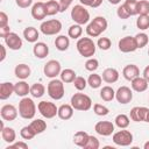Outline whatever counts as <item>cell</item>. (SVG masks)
<instances>
[{"instance_id":"cell-40","label":"cell","mask_w":149,"mask_h":149,"mask_svg":"<svg viewBox=\"0 0 149 149\" xmlns=\"http://www.w3.org/2000/svg\"><path fill=\"white\" fill-rule=\"evenodd\" d=\"M136 27L140 30L149 29V15H139L136 19Z\"/></svg>"},{"instance_id":"cell-23","label":"cell","mask_w":149,"mask_h":149,"mask_svg":"<svg viewBox=\"0 0 149 149\" xmlns=\"http://www.w3.org/2000/svg\"><path fill=\"white\" fill-rule=\"evenodd\" d=\"M73 111L74 108L71 106V104H64V105H61L58 107V113H57V116L61 119V120H70L72 116H73Z\"/></svg>"},{"instance_id":"cell-46","label":"cell","mask_w":149,"mask_h":149,"mask_svg":"<svg viewBox=\"0 0 149 149\" xmlns=\"http://www.w3.org/2000/svg\"><path fill=\"white\" fill-rule=\"evenodd\" d=\"M93 112L99 116H106L109 113V109L101 104H94L93 105Z\"/></svg>"},{"instance_id":"cell-50","label":"cell","mask_w":149,"mask_h":149,"mask_svg":"<svg viewBox=\"0 0 149 149\" xmlns=\"http://www.w3.org/2000/svg\"><path fill=\"white\" fill-rule=\"evenodd\" d=\"M9 26L8 24V15L5 12H0V28Z\"/></svg>"},{"instance_id":"cell-59","label":"cell","mask_w":149,"mask_h":149,"mask_svg":"<svg viewBox=\"0 0 149 149\" xmlns=\"http://www.w3.org/2000/svg\"><path fill=\"white\" fill-rule=\"evenodd\" d=\"M143 148H144V149H149V141H147V142L143 144Z\"/></svg>"},{"instance_id":"cell-57","label":"cell","mask_w":149,"mask_h":149,"mask_svg":"<svg viewBox=\"0 0 149 149\" xmlns=\"http://www.w3.org/2000/svg\"><path fill=\"white\" fill-rule=\"evenodd\" d=\"M102 3V0H93V3H92V8H97V7H99L100 5Z\"/></svg>"},{"instance_id":"cell-13","label":"cell","mask_w":149,"mask_h":149,"mask_svg":"<svg viewBox=\"0 0 149 149\" xmlns=\"http://www.w3.org/2000/svg\"><path fill=\"white\" fill-rule=\"evenodd\" d=\"M3 41H5V44L10 50H20L23 44L22 38L16 33H13V31H10L6 37H3Z\"/></svg>"},{"instance_id":"cell-37","label":"cell","mask_w":149,"mask_h":149,"mask_svg":"<svg viewBox=\"0 0 149 149\" xmlns=\"http://www.w3.org/2000/svg\"><path fill=\"white\" fill-rule=\"evenodd\" d=\"M102 83V77L98 73H93L88 76L87 78V85H90L91 88H99Z\"/></svg>"},{"instance_id":"cell-55","label":"cell","mask_w":149,"mask_h":149,"mask_svg":"<svg viewBox=\"0 0 149 149\" xmlns=\"http://www.w3.org/2000/svg\"><path fill=\"white\" fill-rule=\"evenodd\" d=\"M0 49H1V57H0V62H3L6 58V48L3 44H0Z\"/></svg>"},{"instance_id":"cell-26","label":"cell","mask_w":149,"mask_h":149,"mask_svg":"<svg viewBox=\"0 0 149 149\" xmlns=\"http://www.w3.org/2000/svg\"><path fill=\"white\" fill-rule=\"evenodd\" d=\"M40 33L35 27H27L23 30V37L29 43H36L38 40Z\"/></svg>"},{"instance_id":"cell-44","label":"cell","mask_w":149,"mask_h":149,"mask_svg":"<svg viewBox=\"0 0 149 149\" xmlns=\"http://www.w3.org/2000/svg\"><path fill=\"white\" fill-rule=\"evenodd\" d=\"M72 84L74 85L76 90H78V91H83V90H85L86 86H87V80H86L84 77H81V76H77Z\"/></svg>"},{"instance_id":"cell-21","label":"cell","mask_w":149,"mask_h":149,"mask_svg":"<svg viewBox=\"0 0 149 149\" xmlns=\"http://www.w3.org/2000/svg\"><path fill=\"white\" fill-rule=\"evenodd\" d=\"M14 93L17 95V97H27L29 93H30V86L27 81L24 80H19L17 83L14 84Z\"/></svg>"},{"instance_id":"cell-53","label":"cell","mask_w":149,"mask_h":149,"mask_svg":"<svg viewBox=\"0 0 149 149\" xmlns=\"http://www.w3.org/2000/svg\"><path fill=\"white\" fill-rule=\"evenodd\" d=\"M9 33H10V28H9V26H6V27L0 28V36H1L2 38H3V37H6Z\"/></svg>"},{"instance_id":"cell-5","label":"cell","mask_w":149,"mask_h":149,"mask_svg":"<svg viewBox=\"0 0 149 149\" xmlns=\"http://www.w3.org/2000/svg\"><path fill=\"white\" fill-rule=\"evenodd\" d=\"M71 106L76 109V111H81V112H85V111H88L91 107H92V100L88 95L84 94V93H74L72 97H71Z\"/></svg>"},{"instance_id":"cell-36","label":"cell","mask_w":149,"mask_h":149,"mask_svg":"<svg viewBox=\"0 0 149 149\" xmlns=\"http://www.w3.org/2000/svg\"><path fill=\"white\" fill-rule=\"evenodd\" d=\"M100 98L104 101H112L115 98V91L111 86H104L100 90Z\"/></svg>"},{"instance_id":"cell-7","label":"cell","mask_w":149,"mask_h":149,"mask_svg":"<svg viewBox=\"0 0 149 149\" xmlns=\"http://www.w3.org/2000/svg\"><path fill=\"white\" fill-rule=\"evenodd\" d=\"M40 30H41L42 34H44L47 36L57 35L62 30V22L57 19H51V20L43 21L40 26Z\"/></svg>"},{"instance_id":"cell-45","label":"cell","mask_w":149,"mask_h":149,"mask_svg":"<svg viewBox=\"0 0 149 149\" xmlns=\"http://www.w3.org/2000/svg\"><path fill=\"white\" fill-rule=\"evenodd\" d=\"M97 47L101 50H108L111 47H112V42L108 37H99L98 42H97Z\"/></svg>"},{"instance_id":"cell-43","label":"cell","mask_w":149,"mask_h":149,"mask_svg":"<svg viewBox=\"0 0 149 149\" xmlns=\"http://www.w3.org/2000/svg\"><path fill=\"white\" fill-rule=\"evenodd\" d=\"M84 66H85V69H86L87 71H90V72H94V71L99 68V61H98L97 58L90 57V58L85 62Z\"/></svg>"},{"instance_id":"cell-31","label":"cell","mask_w":149,"mask_h":149,"mask_svg":"<svg viewBox=\"0 0 149 149\" xmlns=\"http://www.w3.org/2000/svg\"><path fill=\"white\" fill-rule=\"evenodd\" d=\"M45 10H47V15L48 16H52L57 13L61 12V7H59V2L56 0H48L45 2Z\"/></svg>"},{"instance_id":"cell-11","label":"cell","mask_w":149,"mask_h":149,"mask_svg":"<svg viewBox=\"0 0 149 149\" xmlns=\"http://www.w3.org/2000/svg\"><path fill=\"white\" fill-rule=\"evenodd\" d=\"M118 48L123 54L134 52L137 49L135 37H133V36H125V37H122L119 41V43H118Z\"/></svg>"},{"instance_id":"cell-47","label":"cell","mask_w":149,"mask_h":149,"mask_svg":"<svg viewBox=\"0 0 149 149\" xmlns=\"http://www.w3.org/2000/svg\"><path fill=\"white\" fill-rule=\"evenodd\" d=\"M99 147H100L99 140H98L95 136H93V135H90V137H88V141H87V143L85 144L84 149H98Z\"/></svg>"},{"instance_id":"cell-61","label":"cell","mask_w":149,"mask_h":149,"mask_svg":"<svg viewBox=\"0 0 149 149\" xmlns=\"http://www.w3.org/2000/svg\"><path fill=\"white\" fill-rule=\"evenodd\" d=\"M148 56H149V49H148Z\"/></svg>"},{"instance_id":"cell-25","label":"cell","mask_w":149,"mask_h":149,"mask_svg":"<svg viewBox=\"0 0 149 149\" xmlns=\"http://www.w3.org/2000/svg\"><path fill=\"white\" fill-rule=\"evenodd\" d=\"M14 93V84L10 81H3L0 85V99L6 100Z\"/></svg>"},{"instance_id":"cell-28","label":"cell","mask_w":149,"mask_h":149,"mask_svg":"<svg viewBox=\"0 0 149 149\" xmlns=\"http://www.w3.org/2000/svg\"><path fill=\"white\" fill-rule=\"evenodd\" d=\"M1 137L6 143H13L16 140V133L12 127H3L1 128Z\"/></svg>"},{"instance_id":"cell-52","label":"cell","mask_w":149,"mask_h":149,"mask_svg":"<svg viewBox=\"0 0 149 149\" xmlns=\"http://www.w3.org/2000/svg\"><path fill=\"white\" fill-rule=\"evenodd\" d=\"M73 0H59V7H61V12H65L72 3Z\"/></svg>"},{"instance_id":"cell-42","label":"cell","mask_w":149,"mask_h":149,"mask_svg":"<svg viewBox=\"0 0 149 149\" xmlns=\"http://www.w3.org/2000/svg\"><path fill=\"white\" fill-rule=\"evenodd\" d=\"M20 135H21V137H22L23 140H31V139H34V137L36 136V134L34 133V130L30 128L29 125H28V126H24V127L21 128V130H20Z\"/></svg>"},{"instance_id":"cell-1","label":"cell","mask_w":149,"mask_h":149,"mask_svg":"<svg viewBox=\"0 0 149 149\" xmlns=\"http://www.w3.org/2000/svg\"><path fill=\"white\" fill-rule=\"evenodd\" d=\"M108 22L104 16H95L92 21L87 23L86 34L90 37H98L107 29Z\"/></svg>"},{"instance_id":"cell-60","label":"cell","mask_w":149,"mask_h":149,"mask_svg":"<svg viewBox=\"0 0 149 149\" xmlns=\"http://www.w3.org/2000/svg\"><path fill=\"white\" fill-rule=\"evenodd\" d=\"M144 122H148L149 123V109H148V112H147V115H146V121Z\"/></svg>"},{"instance_id":"cell-24","label":"cell","mask_w":149,"mask_h":149,"mask_svg":"<svg viewBox=\"0 0 149 149\" xmlns=\"http://www.w3.org/2000/svg\"><path fill=\"white\" fill-rule=\"evenodd\" d=\"M14 73H15V76H16L19 79L24 80V79H27V78L30 76L31 70H30L29 65H27V64H24V63H21V64H17V65L15 66Z\"/></svg>"},{"instance_id":"cell-22","label":"cell","mask_w":149,"mask_h":149,"mask_svg":"<svg viewBox=\"0 0 149 149\" xmlns=\"http://www.w3.org/2000/svg\"><path fill=\"white\" fill-rule=\"evenodd\" d=\"M148 84H149V83H148L143 77H140V76L130 80L132 90L135 91V92H139V93L144 92V91L148 88Z\"/></svg>"},{"instance_id":"cell-41","label":"cell","mask_w":149,"mask_h":149,"mask_svg":"<svg viewBox=\"0 0 149 149\" xmlns=\"http://www.w3.org/2000/svg\"><path fill=\"white\" fill-rule=\"evenodd\" d=\"M137 15H149V1L140 0L137 2Z\"/></svg>"},{"instance_id":"cell-39","label":"cell","mask_w":149,"mask_h":149,"mask_svg":"<svg viewBox=\"0 0 149 149\" xmlns=\"http://www.w3.org/2000/svg\"><path fill=\"white\" fill-rule=\"evenodd\" d=\"M137 2H139V0H126L123 2L125 7L128 10V13L130 14V16L137 15Z\"/></svg>"},{"instance_id":"cell-4","label":"cell","mask_w":149,"mask_h":149,"mask_svg":"<svg viewBox=\"0 0 149 149\" xmlns=\"http://www.w3.org/2000/svg\"><path fill=\"white\" fill-rule=\"evenodd\" d=\"M47 92H48V95L51 99H54V100H61L64 97V93H65L64 83L62 81V79H57V78L51 79L48 83Z\"/></svg>"},{"instance_id":"cell-16","label":"cell","mask_w":149,"mask_h":149,"mask_svg":"<svg viewBox=\"0 0 149 149\" xmlns=\"http://www.w3.org/2000/svg\"><path fill=\"white\" fill-rule=\"evenodd\" d=\"M31 16L33 19L37 20V21H42L43 19H45L48 15H47V10H45V2L43 1H38V2H35L31 7Z\"/></svg>"},{"instance_id":"cell-9","label":"cell","mask_w":149,"mask_h":149,"mask_svg":"<svg viewBox=\"0 0 149 149\" xmlns=\"http://www.w3.org/2000/svg\"><path fill=\"white\" fill-rule=\"evenodd\" d=\"M113 142L116 144V146H120V147H128L132 144L133 142V134L127 130L126 128L121 129V130H118L115 133H113V137H112Z\"/></svg>"},{"instance_id":"cell-35","label":"cell","mask_w":149,"mask_h":149,"mask_svg":"<svg viewBox=\"0 0 149 149\" xmlns=\"http://www.w3.org/2000/svg\"><path fill=\"white\" fill-rule=\"evenodd\" d=\"M45 93V86L41 83H35L30 86V94L33 98H41Z\"/></svg>"},{"instance_id":"cell-3","label":"cell","mask_w":149,"mask_h":149,"mask_svg":"<svg viewBox=\"0 0 149 149\" xmlns=\"http://www.w3.org/2000/svg\"><path fill=\"white\" fill-rule=\"evenodd\" d=\"M36 114V105L31 98L23 97L19 102V115L26 120H30Z\"/></svg>"},{"instance_id":"cell-12","label":"cell","mask_w":149,"mask_h":149,"mask_svg":"<svg viewBox=\"0 0 149 149\" xmlns=\"http://www.w3.org/2000/svg\"><path fill=\"white\" fill-rule=\"evenodd\" d=\"M115 99L121 105H126L133 99V91L128 86H120L115 92Z\"/></svg>"},{"instance_id":"cell-56","label":"cell","mask_w":149,"mask_h":149,"mask_svg":"<svg viewBox=\"0 0 149 149\" xmlns=\"http://www.w3.org/2000/svg\"><path fill=\"white\" fill-rule=\"evenodd\" d=\"M79 1H80L81 5H84V6H88V7H91L92 3H93V0H79Z\"/></svg>"},{"instance_id":"cell-8","label":"cell","mask_w":149,"mask_h":149,"mask_svg":"<svg viewBox=\"0 0 149 149\" xmlns=\"http://www.w3.org/2000/svg\"><path fill=\"white\" fill-rule=\"evenodd\" d=\"M37 109H38L40 114L45 119H52L58 113V107L54 102L47 101V100L40 101L37 105Z\"/></svg>"},{"instance_id":"cell-27","label":"cell","mask_w":149,"mask_h":149,"mask_svg":"<svg viewBox=\"0 0 149 149\" xmlns=\"http://www.w3.org/2000/svg\"><path fill=\"white\" fill-rule=\"evenodd\" d=\"M55 47L59 51H65L70 47V37L65 35H58L55 38Z\"/></svg>"},{"instance_id":"cell-33","label":"cell","mask_w":149,"mask_h":149,"mask_svg":"<svg viewBox=\"0 0 149 149\" xmlns=\"http://www.w3.org/2000/svg\"><path fill=\"white\" fill-rule=\"evenodd\" d=\"M114 123L116 127H119L120 129H123V128H127L130 123V118L126 114H118L114 119Z\"/></svg>"},{"instance_id":"cell-20","label":"cell","mask_w":149,"mask_h":149,"mask_svg":"<svg viewBox=\"0 0 149 149\" xmlns=\"http://www.w3.org/2000/svg\"><path fill=\"white\" fill-rule=\"evenodd\" d=\"M102 80L107 84H113L119 79V71L114 68H107L102 71Z\"/></svg>"},{"instance_id":"cell-2","label":"cell","mask_w":149,"mask_h":149,"mask_svg":"<svg viewBox=\"0 0 149 149\" xmlns=\"http://www.w3.org/2000/svg\"><path fill=\"white\" fill-rule=\"evenodd\" d=\"M76 47H77V51L79 52V55L85 58L93 57V55L95 54V49H97V44L93 42V40L91 37L78 38Z\"/></svg>"},{"instance_id":"cell-32","label":"cell","mask_w":149,"mask_h":149,"mask_svg":"<svg viewBox=\"0 0 149 149\" xmlns=\"http://www.w3.org/2000/svg\"><path fill=\"white\" fill-rule=\"evenodd\" d=\"M59 76H61V79H62L63 83L70 84V83H73V80L77 77V73L72 69H64V70L61 71V74Z\"/></svg>"},{"instance_id":"cell-48","label":"cell","mask_w":149,"mask_h":149,"mask_svg":"<svg viewBox=\"0 0 149 149\" xmlns=\"http://www.w3.org/2000/svg\"><path fill=\"white\" fill-rule=\"evenodd\" d=\"M116 15H118L119 19H122V20H126V19H128V17L130 16V14L128 13V10L126 9V7H125L123 3L118 7V9H116Z\"/></svg>"},{"instance_id":"cell-29","label":"cell","mask_w":149,"mask_h":149,"mask_svg":"<svg viewBox=\"0 0 149 149\" xmlns=\"http://www.w3.org/2000/svg\"><path fill=\"white\" fill-rule=\"evenodd\" d=\"M88 137H90V135H88L86 132H84V130H78V132L73 135V143H74L76 146L80 147V148H84L85 144H86L87 141H88Z\"/></svg>"},{"instance_id":"cell-10","label":"cell","mask_w":149,"mask_h":149,"mask_svg":"<svg viewBox=\"0 0 149 149\" xmlns=\"http://www.w3.org/2000/svg\"><path fill=\"white\" fill-rule=\"evenodd\" d=\"M61 71H62V66H61V63L56 59H50L45 64H44V68H43V72L45 74V77L48 78H56L57 76L61 74Z\"/></svg>"},{"instance_id":"cell-17","label":"cell","mask_w":149,"mask_h":149,"mask_svg":"<svg viewBox=\"0 0 149 149\" xmlns=\"http://www.w3.org/2000/svg\"><path fill=\"white\" fill-rule=\"evenodd\" d=\"M149 108L147 107H143V106H135L130 109V114H129V118L132 121H135V122H144L146 121V115H147V112H148Z\"/></svg>"},{"instance_id":"cell-30","label":"cell","mask_w":149,"mask_h":149,"mask_svg":"<svg viewBox=\"0 0 149 149\" xmlns=\"http://www.w3.org/2000/svg\"><path fill=\"white\" fill-rule=\"evenodd\" d=\"M30 128L34 130V133L37 134H42L45 129H47V122L42 119H34L30 123H29Z\"/></svg>"},{"instance_id":"cell-6","label":"cell","mask_w":149,"mask_h":149,"mask_svg":"<svg viewBox=\"0 0 149 149\" xmlns=\"http://www.w3.org/2000/svg\"><path fill=\"white\" fill-rule=\"evenodd\" d=\"M71 19L74 23L83 26L90 22V13L84 5H74L71 9Z\"/></svg>"},{"instance_id":"cell-18","label":"cell","mask_w":149,"mask_h":149,"mask_svg":"<svg viewBox=\"0 0 149 149\" xmlns=\"http://www.w3.org/2000/svg\"><path fill=\"white\" fill-rule=\"evenodd\" d=\"M33 54L36 58L43 59L48 56L49 54V47L44 42H36L33 47Z\"/></svg>"},{"instance_id":"cell-15","label":"cell","mask_w":149,"mask_h":149,"mask_svg":"<svg viewBox=\"0 0 149 149\" xmlns=\"http://www.w3.org/2000/svg\"><path fill=\"white\" fill-rule=\"evenodd\" d=\"M94 130L101 136H109L114 133V123L111 121H99L95 123Z\"/></svg>"},{"instance_id":"cell-34","label":"cell","mask_w":149,"mask_h":149,"mask_svg":"<svg viewBox=\"0 0 149 149\" xmlns=\"http://www.w3.org/2000/svg\"><path fill=\"white\" fill-rule=\"evenodd\" d=\"M81 34H83V28H81V26L78 24V23H74V24L70 26L69 29H68V36H69L70 38H73V40L80 38Z\"/></svg>"},{"instance_id":"cell-54","label":"cell","mask_w":149,"mask_h":149,"mask_svg":"<svg viewBox=\"0 0 149 149\" xmlns=\"http://www.w3.org/2000/svg\"><path fill=\"white\" fill-rule=\"evenodd\" d=\"M142 77L149 83V65H147V66L144 68V70H143V72H142Z\"/></svg>"},{"instance_id":"cell-14","label":"cell","mask_w":149,"mask_h":149,"mask_svg":"<svg viewBox=\"0 0 149 149\" xmlns=\"http://www.w3.org/2000/svg\"><path fill=\"white\" fill-rule=\"evenodd\" d=\"M0 114L2 120L5 121H14L17 118L19 114V109H16V107L12 104H6L1 107L0 109Z\"/></svg>"},{"instance_id":"cell-58","label":"cell","mask_w":149,"mask_h":149,"mask_svg":"<svg viewBox=\"0 0 149 149\" xmlns=\"http://www.w3.org/2000/svg\"><path fill=\"white\" fill-rule=\"evenodd\" d=\"M108 2L112 5H119L121 2V0H108Z\"/></svg>"},{"instance_id":"cell-49","label":"cell","mask_w":149,"mask_h":149,"mask_svg":"<svg viewBox=\"0 0 149 149\" xmlns=\"http://www.w3.org/2000/svg\"><path fill=\"white\" fill-rule=\"evenodd\" d=\"M28 148V144L23 141H19V142H13L10 143L7 149H27Z\"/></svg>"},{"instance_id":"cell-19","label":"cell","mask_w":149,"mask_h":149,"mask_svg":"<svg viewBox=\"0 0 149 149\" xmlns=\"http://www.w3.org/2000/svg\"><path fill=\"white\" fill-rule=\"evenodd\" d=\"M122 76H123L125 79H127V80L130 81L132 79H134V78H136V77L140 76V69L135 64H128V65H126L123 68Z\"/></svg>"},{"instance_id":"cell-38","label":"cell","mask_w":149,"mask_h":149,"mask_svg":"<svg viewBox=\"0 0 149 149\" xmlns=\"http://www.w3.org/2000/svg\"><path fill=\"white\" fill-rule=\"evenodd\" d=\"M134 37H135V41H136L137 49L144 48V47L148 44V42H149V37H148V35H147L146 33H139V34H136Z\"/></svg>"},{"instance_id":"cell-51","label":"cell","mask_w":149,"mask_h":149,"mask_svg":"<svg viewBox=\"0 0 149 149\" xmlns=\"http://www.w3.org/2000/svg\"><path fill=\"white\" fill-rule=\"evenodd\" d=\"M15 2L20 8H28L31 6L33 0H15Z\"/></svg>"}]
</instances>
